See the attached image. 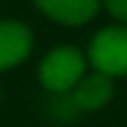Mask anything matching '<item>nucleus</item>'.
Wrapping results in <instances>:
<instances>
[{
  "label": "nucleus",
  "mask_w": 127,
  "mask_h": 127,
  "mask_svg": "<svg viewBox=\"0 0 127 127\" xmlns=\"http://www.w3.org/2000/svg\"><path fill=\"white\" fill-rule=\"evenodd\" d=\"M85 65L87 60L85 55L72 47V45H60L55 50H50L37 65V80L47 92L55 95H65L70 92L80 77L85 75Z\"/></svg>",
  "instance_id": "1"
},
{
  "label": "nucleus",
  "mask_w": 127,
  "mask_h": 127,
  "mask_svg": "<svg viewBox=\"0 0 127 127\" xmlns=\"http://www.w3.org/2000/svg\"><path fill=\"white\" fill-rule=\"evenodd\" d=\"M102 3L112 18H117L120 23L127 25V0H102Z\"/></svg>",
  "instance_id": "6"
},
{
  "label": "nucleus",
  "mask_w": 127,
  "mask_h": 127,
  "mask_svg": "<svg viewBox=\"0 0 127 127\" xmlns=\"http://www.w3.org/2000/svg\"><path fill=\"white\" fill-rule=\"evenodd\" d=\"M32 52V30L20 23L3 18L0 20V72L18 67Z\"/></svg>",
  "instance_id": "3"
},
{
  "label": "nucleus",
  "mask_w": 127,
  "mask_h": 127,
  "mask_svg": "<svg viewBox=\"0 0 127 127\" xmlns=\"http://www.w3.org/2000/svg\"><path fill=\"white\" fill-rule=\"evenodd\" d=\"M112 95H115L112 77L92 72V75H82L80 82L70 90V102L82 112H95L102 110L112 100Z\"/></svg>",
  "instance_id": "4"
},
{
  "label": "nucleus",
  "mask_w": 127,
  "mask_h": 127,
  "mask_svg": "<svg viewBox=\"0 0 127 127\" xmlns=\"http://www.w3.org/2000/svg\"><path fill=\"white\" fill-rule=\"evenodd\" d=\"M42 15L60 25H85L90 23L97 10L100 0H32Z\"/></svg>",
  "instance_id": "5"
},
{
  "label": "nucleus",
  "mask_w": 127,
  "mask_h": 127,
  "mask_svg": "<svg viewBox=\"0 0 127 127\" xmlns=\"http://www.w3.org/2000/svg\"><path fill=\"white\" fill-rule=\"evenodd\" d=\"M87 60L100 75L125 77L127 75V25H110L95 32L87 47Z\"/></svg>",
  "instance_id": "2"
}]
</instances>
